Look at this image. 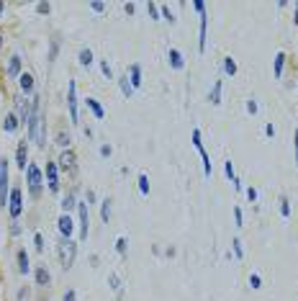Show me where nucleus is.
<instances>
[{
	"label": "nucleus",
	"instance_id": "34",
	"mask_svg": "<svg viewBox=\"0 0 298 301\" xmlns=\"http://www.w3.org/2000/svg\"><path fill=\"white\" fill-rule=\"evenodd\" d=\"M146 13H149V18H155V21H157V13H160V11H157L155 3H149V6H146Z\"/></svg>",
	"mask_w": 298,
	"mask_h": 301
},
{
	"label": "nucleus",
	"instance_id": "50",
	"mask_svg": "<svg viewBox=\"0 0 298 301\" xmlns=\"http://www.w3.org/2000/svg\"><path fill=\"white\" fill-rule=\"evenodd\" d=\"M62 301H75V291H67V293H65V298H62Z\"/></svg>",
	"mask_w": 298,
	"mask_h": 301
},
{
	"label": "nucleus",
	"instance_id": "30",
	"mask_svg": "<svg viewBox=\"0 0 298 301\" xmlns=\"http://www.w3.org/2000/svg\"><path fill=\"white\" fill-rule=\"evenodd\" d=\"M101 216H103V222H108V216H111V201L108 198L101 204Z\"/></svg>",
	"mask_w": 298,
	"mask_h": 301
},
{
	"label": "nucleus",
	"instance_id": "38",
	"mask_svg": "<svg viewBox=\"0 0 298 301\" xmlns=\"http://www.w3.org/2000/svg\"><path fill=\"white\" fill-rule=\"evenodd\" d=\"M57 52H59V44H57V41H52V49H49V62L57 57Z\"/></svg>",
	"mask_w": 298,
	"mask_h": 301
},
{
	"label": "nucleus",
	"instance_id": "36",
	"mask_svg": "<svg viewBox=\"0 0 298 301\" xmlns=\"http://www.w3.org/2000/svg\"><path fill=\"white\" fill-rule=\"evenodd\" d=\"M34 244H36V250L41 253V250H44V237H41V234H34Z\"/></svg>",
	"mask_w": 298,
	"mask_h": 301
},
{
	"label": "nucleus",
	"instance_id": "15",
	"mask_svg": "<svg viewBox=\"0 0 298 301\" xmlns=\"http://www.w3.org/2000/svg\"><path fill=\"white\" fill-rule=\"evenodd\" d=\"M18 124H21V121L16 119V114H6V119H3V131H8V134H11V131H16V129H18Z\"/></svg>",
	"mask_w": 298,
	"mask_h": 301
},
{
	"label": "nucleus",
	"instance_id": "43",
	"mask_svg": "<svg viewBox=\"0 0 298 301\" xmlns=\"http://www.w3.org/2000/svg\"><path fill=\"white\" fill-rule=\"evenodd\" d=\"M90 8H93L95 13H103V11H106V6H103V3H90Z\"/></svg>",
	"mask_w": 298,
	"mask_h": 301
},
{
	"label": "nucleus",
	"instance_id": "52",
	"mask_svg": "<svg viewBox=\"0 0 298 301\" xmlns=\"http://www.w3.org/2000/svg\"><path fill=\"white\" fill-rule=\"evenodd\" d=\"M3 8H6V6H3V3H0V13H3Z\"/></svg>",
	"mask_w": 298,
	"mask_h": 301
},
{
	"label": "nucleus",
	"instance_id": "41",
	"mask_svg": "<svg viewBox=\"0 0 298 301\" xmlns=\"http://www.w3.org/2000/svg\"><path fill=\"white\" fill-rule=\"evenodd\" d=\"M234 219H236V227H242V209H234Z\"/></svg>",
	"mask_w": 298,
	"mask_h": 301
},
{
	"label": "nucleus",
	"instance_id": "45",
	"mask_svg": "<svg viewBox=\"0 0 298 301\" xmlns=\"http://www.w3.org/2000/svg\"><path fill=\"white\" fill-rule=\"evenodd\" d=\"M265 134H267V136H275V126L267 124V126H265Z\"/></svg>",
	"mask_w": 298,
	"mask_h": 301
},
{
	"label": "nucleus",
	"instance_id": "2",
	"mask_svg": "<svg viewBox=\"0 0 298 301\" xmlns=\"http://www.w3.org/2000/svg\"><path fill=\"white\" fill-rule=\"evenodd\" d=\"M26 180H28V190H31V196H39L41 193V170L36 165H28Z\"/></svg>",
	"mask_w": 298,
	"mask_h": 301
},
{
	"label": "nucleus",
	"instance_id": "6",
	"mask_svg": "<svg viewBox=\"0 0 298 301\" xmlns=\"http://www.w3.org/2000/svg\"><path fill=\"white\" fill-rule=\"evenodd\" d=\"M87 206H90V204H77V211H80V237H82V239H87V227H90Z\"/></svg>",
	"mask_w": 298,
	"mask_h": 301
},
{
	"label": "nucleus",
	"instance_id": "11",
	"mask_svg": "<svg viewBox=\"0 0 298 301\" xmlns=\"http://www.w3.org/2000/svg\"><path fill=\"white\" fill-rule=\"evenodd\" d=\"M59 168L72 173V170H75V152H70V149H67L62 157H59Z\"/></svg>",
	"mask_w": 298,
	"mask_h": 301
},
{
	"label": "nucleus",
	"instance_id": "23",
	"mask_svg": "<svg viewBox=\"0 0 298 301\" xmlns=\"http://www.w3.org/2000/svg\"><path fill=\"white\" fill-rule=\"evenodd\" d=\"M18 270L23 273V276L28 273V255H26V250H21V253H18Z\"/></svg>",
	"mask_w": 298,
	"mask_h": 301
},
{
	"label": "nucleus",
	"instance_id": "39",
	"mask_svg": "<svg viewBox=\"0 0 298 301\" xmlns=\"http://www.w3.org/2000/svg\"><path fill=\"white\" fill-rule=\"evenodd\" d=\"M224 170H226V175H229V178H236V175H234V165H231V160L224 165Z\"/></svg>",
	"mask_w": 298,
	"mask_h": 301
},
{
	"label": "nucleus",
	"instance_id": "3",
	"mask_svg": "<svg viewBox=\"0 0 298 301\" xmlns=\"http://www.w3.org/2000/svg\"><path fill=\"white\" fill-rule=\"evenodd\" d=\"M6 190H8V160L0 157V204L6 206Z\"/></svg>",
	"mask_w": 298,
	"mask_h": 301
},
{
	"label": "nucleus",
	"instance_id": "27",
	"mask_svg": "<svg viewBox=\"0 0 298 301\" xmlns=\"http://www.w3.org/2000/svg\"><path fill=\"white\" fill-rule=\"evenodd\" d=\"M224 72H226V75H236V62H234L231 57L224 60Z\"/></svg>",
	"mask_w": 298,
	"mask_h": 301
},
{
	"label": "nucleus",
	"instance_id": "31",
	"mask_svg": "<svg viewBox=\"0 0 298 301\" xmlns=\"http://www.w3.org/2000/svg\"><path fill=\"white\" fill-rule=\"evenodd\" d=\"M126 244H129V242H126V237H118V242H116V250L121 253V255H126Z\"/></svg>",
	"mask_w": 298,
	"mask_h": 301
},
{
	"label": "nucleus",
	"instance_id": "40",
	"mask_svg": "<svg viewBox=\"0 0 298 301\" xmlns=\"http://www.w3.org/2000/svg\"><path fill=\"white\" fill-rule=\"evenodd\" d=\"M36 11H39V13H49V11H52V6H49V3H39V6H36Z\"/></svg>",
	"mask_w": 298,
	"mask_h": 301
},
{
	"label": "nucleus",
	"instance_id": "8",
	"mask_svg": "<svg viewBox=\"0 0 298 301\" xmlns=\"http://www.w3.org/2000/svg\"><path fill=\"white\" fill-rule=\"evenodd\" d=\"M46 183H49V190H59V178H57V165L54 162H46Z\"/></svg>",
	"mask_w": 298,
	"mask_h": 301
},
{
	"label": "nucleus",
	"instance_id": "44",
	"mask_svg": "<svg viewBox=\"0 0 298 301\" xmlns=\"http://www.w3.org/2000/svg\"><path fill=\"white\" fill-rule=\"evenodd\" d=\"M162 16H165V18H167L170 23H175V16L170 13V8H162Z\"/></svg>",
	"mask_w": 298,
	"mask_h": 301
},
{
	"label": "nucleus",
	"instance_id": "46",
	"mask_svg": "<svg viewBox=\"0 0 298 301\" xmlns=\"http://www.w3.org/2000/svg\"><path fill=\"white\" fill-rule=\"evenodd\" d=\"M111 152H113V149H111L108 144H103V147H101V155H103V157H111Z\"/></svg>",
	"mask_w": 298,
	"mask_h": 301
},
{
	"label": "nucleus",
	"instance_id": "1",
	"mask_svg": "<svg viewBox=\"0 0 298 301\" xmlns=\"http://www.w3.org/2000/svg\"><path fill=\"white\" fill-rule=\"evenodd\" d=\"M75 255H77V242L62 237V242H59V260H62V268L70 270L72 263H75Z\"/></svg>",
	"mask_w": 298,
	"mask_h": 301
},
{
	"label": "nucleus",
	"instance_id": "35",
	"mask_svg": "<svg viewBox=\"0 0 298 301\" xmlns=\"http://www.w3.org/2000/svg\"><path fill=\"white\" fill-rule=\"evenodd\" d=\"M231 244H234V253H236V258H242V255H244V250H242V242H239V239H234Z\"/></svg>",
	"mask_w": 298,
	"mask_h": 301
},
{
	"label": "nucleus",
	"instance_id": "28",
	"mask_svg": "<svg viewBox=\"0 0 298 301\" xmlns=\"http://www.w3.org/2000/svg\"><path fill=\"white\" fill-rule=\"evenodd\" d=\"M139 193H141V196H146V193H149V180H146V175H144V173L139 175Z\"/></svg>",
	"mask_w": 298,
	"mask_h": 301
},
{
	"label": "nucleus",
	"instance_id": "26",
	"mask_svg": "<svg viewBox=\"0 0 298 301\" xmlns=\"http://www.w3.org/2000/svg\"><path fill=\"white\" fill-rule=\"evenodd\" d=\"M70 142H72V136H70V134H65V131H59V134H57V144H59V147H70Z\"/></svg>",
	"mask_w": 298,
	"mask_h": 301
},
{
	"label": "nucleus",
	"instance_id": "21",
	"mask_svg": "<svg viewBox=\"0 0 298 301\" xmlns=\"http://www.w3.org/2000/svg\"><path fill=\"white\" fill-rule=\"evenodd\" d=\"M129 72H131V85L139 88V85H141V70H139V65H131Z\"/></svg>",
	"mask_w": 298,
	"mask_h": 301
},
{
	"label": "nucleus",
	"instance_id": "10",
	"mask_svg": "<svg viewBox=\"0 0 298 301\" xmlns=\"http://www.w3.org/2000/svg\"><path fill=\"white\" fill-rule=\"evenodd\" d=\"M26 160H28V147H26V142H21L18 149H16V165L21 170H26Z\"/></svg>",
	"mask_w": 298,
	"mask_h": 301
},
{
	"label": "nucleus",
	"instance_id": "25",
	"mask_svg": "<svg viewBox=\"0 0 298 301\" xmlns=\"http://www.w3.org/2000/svg\"><path fill=\"white\" fill-rule=\"evenodd\" d=\"M283 62H285V54L280 52V54H275V77H280L283 75Z\"/></svg>",
	"mask_w": 298,
	"mask_h": 301
},
{
	"label": "nucleus",
	"instance_id": "5",
	"mask_svg": "<svg viewBox=\"0 0 298 301\" xmlns=\"http://www.w3.org/2000/svg\"><path fill=\"white\" fill-rule=\"evenodd\" d=\"M8 211H11V216H13V219H16V216H21V211H23V201H21V188H13V190H11Z\"/></svg>",
	"mask_w": 298,
	"mask_h": 301
},
{
	"label": "nucleus",
	"instance_id": "32",
	"mask_svg": "<svg viewBox=\"0 0 298 301\" xmlns=\"http://www.w3.org/2000/svg\"><path fill=\"white\" fill-rule=\"evenodd\" d=\"M101 72L106 75V80H113V70H111V65H108V62H101Z\"/></svg>",
	"mask_w": 298,
	"mask_h": 301
},
{
	"label": "nucleus",
	"instance_id": "14",
	"mask_svg": "<svg viewBox=\"0 0 298 301\" xmlns=\"http://www.w3.org/2000/svg\"><path fill=\"white\" fill-rule=\"evenodd\" d=\"M8 75L11 77H21V57H18V54H13L11 62H8Z\"/></svg>",
	"mask_w": 298,
	"mask_h": 301
},
{
	"label": "nucleus",
	"instance_id": "20",
	"mask_svg": "<svg viewBox=\"0 0 298 301\" xmlns=\"http://www.w3.org/2000/svg\"><path fill=\"white\" fill-rule=\"evenodd\" d=\"M118 85H121V93H124L126 98H131V93H134V85L129 83V77H118Z\"/></svg>",
	"mask_w": 298,
	"mask_h": 301
},
{
	"label": "nucleus",
	"instance_id": "9",
	"mask_svg": "<svg viewBox=\"0 0 298 301\" xmlns=\"http://www.w3.org/2000/svg\"><path fill=\"white\" fill-rule=\"evenodd\" d=\"M57 224H59V232H62V237H67V239H70V234H72V227H75V224H72V219H70V214H62V216H59V222H57Z\"/></svg>",
	"mask_w": 298,
	"mask_h": 301
},
{
	"label": "nucleus",
	"instance_id": "37",
	"mask_svg": "<svg viewBox=\"0 0 298 301\" xmlns=\"http://www.w3.org/2000/svg\"><path fill=\"white\" fill-rule=\"evenodd\" d=\"M260 283H262L260 276H257V273H252V276H250V286H252V288H260Z\"/></svg>",
	"mask_w": 298,
	"mask_h": 301
},
{
	"label": "nucleus",
	"instance_id": "16",
	"mask_svg": "<svg viewBox=\"0 0 298 301\" xmlns=\"http://www.w3.org/2000/svg\"><path fill=\"white\" fill-rule=\"evenodd\" d=\"M198 152H201V160H203V173H206V178H211V157H208V152L203 149V144L201 147H195Z\"/></svg>",
	"mask_w": 298,
	"mask_h": 301
},
{
	"label": "nucleus",
	"instance_id": "18",
	"mask_svg": "<svg viewBox=\"0 0 298 301\" xmlns=\"http://www.w3.org/2000/svg\"><path fill=\"white\" fill-rule=\"evenodd\" d=\"M49 281H52L49 270H46V268H39V270H36V283H39V286H49Z\"/></svg>",
	"mask_w": 298,
	"mask_h": 301
},
{
	"label": "nucleus",
	"instance_id": "29",
	"mask_svg": "<svg viewBox=\"0 0 298 301\" xmlns=\"http://www.w3.org/2000/svg\"><path fill=\"white\" fill-rule=\"evenodd\" d=\"M108 283H111V288L118 293V291H121V278H118L116 276V273H111V276H108Z\"/></svg>",
	"mask_w": 298,
	"mask_h": 301
},
{
	"label": "nucleus",
	"instance_id": "24",
	"mask_svg": "<svg viewBox=\"0 0 298 301\" xmlns=\"http://www.w3.org/2000/svg\"><path fill=\"white\" fill-rule=\"evenodd\" d=\"M75 206H77L75 196H72V193H67V196L62 198V209H65V214H70V209H75Z\"/></svg>",
	"mask_w": 298,
	"mask_h": 301
},
{
	"label": "nucleus",
	"instance_id": "12",
	"mask_svg": "<svg viewBox=\"0 0 298 301\" xmlns=\"http://www.w3.org/2000/svg\"><path fill=\"white\" fill-rule=\"evenodd\" d=\"M167 60H170V65H172L175 70H183V65H185L183 54L177 52V49H170V52H167Z\"/></svg>",
	"mask_w": 298,
	"mask_h": 301
},
{
	"label": "nucleus",
	"instance_id": "48",
	"mask_svg": "<svg viewBox=\"0 0 298 301\" xmlns=\"http://www.w3.org/2000/svg\"><path fill=\"white\" fill-rule=\"evenodd\" d=\"M293 144H295V162H298V129H295V134H293Z\"/></svg>",
	"mask_w": 298,
	"mask_h": 301
},
{
	"label": "nucleus",
	"instance_id": "22",
	"mask_svg": "<svg viewBox=\"0 0 298 301\" xmlns=\"http://www.w3.org/2000/svg\"><path fill=\"white\" fill-rule=\"evenodd\" d=\"M80 65H85V67L93 65V52L90 49H80Z\"/></svg>",
	"mask_w": 298,
	"mask_h": 301
},
{
	"label": "nucleus",
	"instance_id": "49",
	"mask_svg": "<svg viewBox=\"0 0 298 301\" xmlns=\"http://www.w3.org/2000/svg\"><path fill=\"white\" fill-rule=\"evenodd\" d=\"M124 11H126V13H129V16H131V13H134V11H136V8H134V3H126V6H124Z\"/></svg>",
	"mask_w": 298,
	"mask_h": 301
},
{
	"label": "nucleus",
	"instance_id": "4",
	"mask_svg": "<svg viewBox=\"0 0 298 301\" xmlns=\"http://www.w3.org/2000/svg\"><path fill=\"white\" fill-rule=\"evenodd\" d=\"M67 106H70V119L72 124H77V88L70 80V88H67Z\"/></svg>",
	"mask_w": 298,
	"mask_h": 301
},
{
	"label": "nucleus",
	"instance_id": "17",
	"mask_svg": "<svg viewBox=\"0 0 298 301\" xmlns=\"http://www.w3.org/2000/svg\"><path fill=\"white\" fill-rule=\"evenodd\" d=\"M87 108H90V111L95 114V119H103V116H106V111H103V106H101L98 101H93V98H87Z\"/></svg>",
	"mask_w": 298,
	"mask_h": 301
},
{
	"label": "nucleus",
	"instance_id": "53",
	"mask_svg": "<svg viewBox=\"0 0 298 301\" xmlns=\"http://www.w3.org/2000/svg\"><path fill=\"white\" fill-rule=\"evenodd\" d=\"M0 39H3V36H0Z\"/></svg>",
	"mask_w": 298,
	"mask_h": 301
},
{
	"label": "nucleus",
	"instance_id": "42",
	"mask_svg": "<svg viewBox=\"0 0 298 301\" xmlns=\"http://www.w3.org/2000/svg\"><path fill=\"white\" fill-rule=\"evenodd\" d=\"M247 111H250V114H257V103H255L252 98L247 101Z\"/></svg>",
	"mask_w": 298,
	"mask_h": 301
},
{
	"label": "nucleus",
	"instance_id": "19",
	"mask_svg": "<svg viewBox=\"0 0 298 301\" xmlns=\"http://www.w3.org/2000/svg\"><path fill=\"white\" fill-rule=\"evenodd\" d=\"M208 98H211L214 106L221 103V80H216V83H214V90H211V95H208Z\"/></svg>",
	"mask_w": 298,
	"mask_h": 301
},
{
	"label": "nucleus",
	"instance_id": "13",
	"mask_svg": "<svg viewBox=\"0 0 298 301\" xmlns=\"http://www.w3.org/2000/svg\"><path fill=\"white\" fill-rule=\"evenodd\" d=\"M18 85H21L23 93H31V90H34V77L28 75V72H23V75L18 77Z\"/></svg>",
	"mask_w": 298,
	"mask_h": 301
},
{
	"label": "nucleus",
	"instance_id": "47",
	"mask_svg": "<svg viewBox=\"0 0 298 301\" xmlns=\"http://www.w3.org/2000/svg\"><path fill=\"white\" fill-rule=\"evenodd\" d=\"M247 198H250V201H257V190H255V188L247 190Z\"/></svg>",
	"mask_w": 298,
	"mask_h": 301
},
{
	"label": "nucleus",
	"instance_id": "33",
	"mask_svg": "<svg viewBox=\"0 0 298 301\" xmlns=\"http://www.w3.org/2000/svg\"><path fill=\"white\" fill-rule=\"evenodd\" d=\"M280 214L283 216H290V206H288V198L285 196H280Z\"/></svg>",
	"mask_w": 298,
	"mask_h": 301
},
{
	"label": "nucleus",
	"instance_id": "51",
	"mask_svg": "<svg viewBox=\"0 0 298 301\" xmlns=\"http://www.w3.org/2000/svg\"><path fill=\"white\" fill-rule=\"evenodd\" d=\"M295 23H298V6H295Z\"/></svg>",
	"mask_w": 298,
	"mask_h": 301
},
{
	"label": "nucleus",
	"instance_id": "7",
	"mask_svg": "<svg viewBox=\"0 0 298 301\" xmlns=\"http://www.w3.org/2000/svg\"><path fill=\"white\" fill-rule=\"evenodd\" d=\"M16 101V108H18V116H21V124H28V119H31V103H26L21 95L13 98Z\"/></svg>",
	"mask_w": 298,
	"mask_h": 301
}]
</instances>
